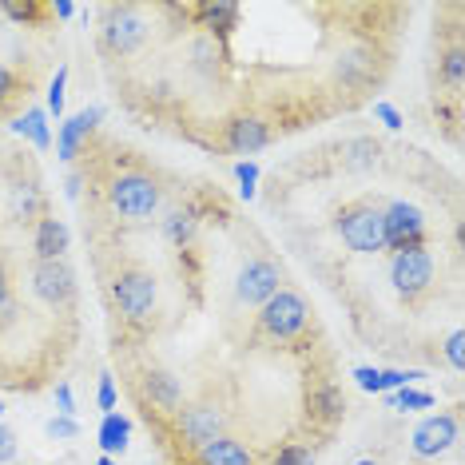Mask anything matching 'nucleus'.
<instances>
[{"mask_svg":"<svg viewBox=\"0 0 465 465\" xmlns=\"http://www.w3.org/2000/svg\"><path fill=\"white\" fill-rule=\"evenodd\" d=\"M108 299L112 311L120 314V322L135 334H147V326L155 322V306H160V287H155V274L143 262L128 259L108 282Z\"/></svg>","mask_w":465,"mask_h":465,"instance_id":"1","label":"nucleus"},{"mask_svg":"<svg viewBox=\"0 0 465 465\" xmlns=\"http://www.w3.org/2000/svg\"><path fill=\"white\" fill-rule=\"evenodd\" d=\"M104 199H108V211L124 223L140 227V223H152L155 211L163 203V187L160 179L143 167H128V172H115L108 175L104 183Z\"/></svg>","mask_w":465,"mask_h":465,"instance_id":"2","label":"nucleus"},{"mask_svg":"<svg viewBox=\"0 0 465 465\" xmlns=\"http://www.w3.org/2000/svg\"><path fill=\"white\" fill-rule=\"evenodd\" d=\"M227 421H231V414L219 406V401H183V406L172 414V426H167L172 433H167V438L179 441V450H183V461H187L195 450H203L207 441L223 438Z\"/></svg>","mask_w":465,"mask_h":465,"instance_id":"3","label":"nucleus"},{"mask_svg":"<svg viewBox=\"0 0 465 465\" xmlns=\"http://www.w3.org/2000/svg\"><path fill=\"white\" fill-rule=\"evenodd\" d=\"M147 33H152V16L140 5H108L100 8V52L112 60L132 56L143 48Z\"/></svg>","mask_w":465,"mask_h":465,"instance_id":"4","label":"nucleus"},{"mask_svg":"<svg viewBox=\"0 0 465 465\" xmlns=\"http://www.w3.org/2000/svg\"><path fill=\"white\" fill-rule=\"evenodd\" d=\"M306 326H311V302L294 287H282L274 299L262 302L255 319V331L262 338H271V342H299Z\"/></svg>","mask_w":465,"mask_h":465,"instance_id":"5","label":"nucleus"},{"mask_svg":"<svg viewBox=\"0 0 465 465\" xmlns=\"http://www.w3.org/2000/svg\"><path fill=\"white\" fill-rule=\"evenodd\" d=\"M334 231L354 255H382L386 231H382V207L370 199H354L334 215Z\"/></svg>","mask_w":465,"mask_h":465,"instance_id":"6","label":"nucleus"},{"mask_svg":"<svg viewBox=\"0 0 465 465\" xmlns=\"http://www.w3.org/2000/svg\"><path fill=\"white\" fill-rule=\"evenodd\" d=\"M390 287L398 291L401 302H421L433 291V255L426 247L398 251L390 259Z\"/></svg>","mask_w":465,"mask_h":465,"instance_id":"7","label":"nucleus"},{"mask_svg":"<svg viewBox=\"0 0 465 465\" xmlns=\"http://www.w3.org/2000/svg\"><path fill=\"white\" fill-rule=\"evenodd\" d=\"M382 231H386V251H414L426 247V215L406 203V199H394L390 207H382Z\"/></svg>","mask_w":465,"mask_h":465,"instance_id":"8","label":"nucleus"},{"mask_svg":"<svg viewBox=\"0 0 465 465\" xmlns=\"http://www.w3.org/2000/svg\"><path fill=\"white\" fill-rule=\"evenodd\" d=\"M282 287H287V274H282L279 262L267 259V255L247 259V267H242L239 279H235V294H239V302H247V306H262Z\"/></svg>","mask_w":465,"mask_h":465,"instance_id":"9","label":"nucleus"},{"mask_svg":"<svg viewBox=\"0 0 465 465\" xmlns=\"http://www.w3.org/2000/svg\"><path fill=\"white\" fill-rule=\"evenodd\" d=\"M382 64L386 60L378 56L374 45H354V48H346L342 56L334 60V80L342 84L346 92H366V88H374V84L382 80Z\"/></svg>","mask_w":465,"mask_h":465,"instance_id":"10","label":"nucleus"},{"mask_svg":"<svg viewBox=\"0 0 465 465\" xmlns=\"http://www.w3.org/2000/svg\"><path fill=\"white\" fill-rule=\"evenodd\" d=\"M33 294L48 306H72L76 302V271L68 267L64 259H52V262H36L33 267Z\"/></svg>","mask_w":465,"mask_h":465,"instance_id":"11","label":"nucleus"},{"mask_svg":"<svg viewBox=\"0 0 465 465\" xmlns=\"http://www.w3.org/2000/svg\"><path fill=\"white\" fill-rule=\"evenodd\" d=\"M140 394H143V406L147 414H163L172 418L179 406H183V386H179V378L172 370L163 366H147L140 374Z\"/></svg>","mask_w":465,"mask_h":465,"instance_id":"12","label":"nucleus"},{"mask_svg":"<svg viewBox=\"0 0 465 465\" xmlns=\"http://www.w3.org/2000/svg\"><path fill=\"white\" fill-rule=\"evenodd\" d=\"M458 410H441V414L426 418L421 426L414 430V453L418 458H438V453L453 450L458 441Z\"/></svg>","mask_w":465,"mask_h":465,"instance_id":"13","label":"nucleus"},{"mask_svg":"<svg viewBox=\"0 0 465 465\" xmlns=\"http://www.w3.org/2000/svg\"><path fill=\"white\" fill-rule=\"evenodd\" d=\"M183 13L195 16V28H203V36H211V40H227V36L239 28V20H242V8H239V5H227V0L187 5Z\"/></svg>","mask_w":465,"mask_h":465,"instance_id":"14","label":"nucleus"},{"mask_svg":"<svg viewBox=\"0 0 465 465\" xmlns=\"http://www.w3.org/2000/svg\"><path fill=\"white\" fill-rule=\"evenodd\" d=\"M223 143L235 155H255L271 143V124L259 115H235L231 124H223Z\"/></svg>","mask_w":465,"mask_h":465,"instance_id":"15","label":"nucleus"},{"mask_svg":"<svg viewBox=\"0 0 465 465\" xmlns=\"http://www.w3.org/2000/svg\"><path fill=\"white\" fill-rule=\"evenodd\" d=\"M96 124H100V108H84L76 115H68V120L60 124V135H56V155H60V160H64V163L76 160L80 143L96 132Z\"/></svg>","mask_w":465,"mask_h":465,"instance_id":"16","label":"nucleus"},{"mask_svg":"<svg viewBox=\"0 0 465 465\" xmlns=\"http://www.w3.org/2000/svg\"><path fill=\"white\" fill-rule=\"evenodd\" d=\"M183 465H255V453H251V446H242L239 438L223 433V438L207 441L203 450H195Z\"/></svg>","mask_w":465,"mask_h":465,"instance_id":"17","label":"nucleus"},{"mask_svg":"<svg viewBox=\"0 0 465 465\" xmlns=\"http://www.w3.org/2000/svg\"><path fill=\"white\" fill-rule=\"evenodd\" d=\"M8 211H13L16 223H40V219L48 215V195L40 192V187L33 183V179H16L13 187H8Z\"/></svg>","mask_w":465,"mask_h":465,"instance_id":"18","label":"nucleus"},{"mask_svg":"<svg viewBox=\"0 0 465 465\" xmlns=\"http://www.w3.org/2000/svg\"><path fill=\"white\" fill-rule=\"evenodd\" d=\"M68 227H64V219H56L48 211L45 219L36 223V239H33V247H36V262H52V259H64V251H68Z\"/></svg>","mask_w":465,"mask_h":465,"instance_id":"19","label":"nucleus"},{"mask_svg":"<svg viewBox=\"0 0 465 465\" xmlns=\"http://www.w3.org/2000/svg\"><path fill=\"white\" fill-rule=\"evenodd\" d=\"M306 410H311V421H326V426H338L346 418V394L334 382H319L306 394Z\"/></svg>","mask_w":465,"mask_h":465,"instance_id":"20","label":"nucleus"},{"mask_svg":"<svg viewBox=\"0 0 465 465\" xmlns=\"http://www.w3.org/2000/svg\"><path fill=\"white\" fill-rule=\"evenodd\" d=\"M438 76L450 88V96L458 100L461 96V80H465V48H461V40H453L450 48L438 52Z\"/></svg>","mask_w":465,"mask_h":465,"instance_id":"21","label":"nucleus"},{"mask_svg":"<svg viewBox=\"0 0 465 465\" xmlns=\"http://www.w3.org/2000/svg\"><path fill=\"white\" fill-rule=\"evenodd\" d=\"M96 438H100L104 458H112V453H124V450H128V438H132V421L124 418V414H104Z\"/></svg>","mask_w":465,"mask_h":465,"instance_id":"22","label":"nucleus"},{"mask_svg":"<svg viewBox=\"0 0 465 465\" xmlns=\"http://www.w3.org/2000/svg\"><path fill=\"white\" fill-rule=\"evenodd\" d=\"M13 132H20L33 147H40V152H48L52 147V132H48V112L45 108H28L20 120L13 124Z\"/></svg>","mask_w":465,"mask_h":465,"instance_id":"23","label":"nucleus"},{"mask_svg":"<svg viewBox=\"0 0 465 465\" xmlns=\"http://www.w3.org/2000/svg\"><path fill=\"white\" fill-rule=\"evenodd\" d=\"M195 227H199V211L195 207H179L163 219V235L175 242V247H187L195 239Z\"/></svg>","mask_w":465,"mask_h":465,"instance_id":"24","label":"nucleus"},{"mask_svg":"<svg viewBox=\"0 0 465 465\" xmlns=\"http://www.w3.org/2000/svg\"><path fill=\"white\" fill-rule=\"evenodd\" d=\"M20 92H25V84H20V72L8 68V64H0V115H5L20 100Z\"/></svg>","mask_w":465,"mask_h":465,"instance_id":"25","label":"nucleus"},{"mask_svg":"<svg viewBox=\"0 0 465 465\" xmlns=\"http://www.w3.org/2000/svg\"><path fill=\"white\" fill-rule=\"evenodd\" d=\"M0 13L20 20V25H36L40 16H52V5H33V0H25V5H13V0H5V5H0Z\"/></svg>","mask_w":465,"mask_h":465,"instance_id":"26","label":"nucleus"},{"mask_svg":"<svg viewBox=\"0 0 465 465\" xmlns=\"http://www.w3.org/2000/svg\"><path fill=\"white\" fill-rule=\"evenodd\" d=\"M16 322V294H13V279H8L5 262H0V331Z\"/></svg>","mask_w":465,"mask_h":465,"instance_id":"27","label":"nucleus"},{"mask_svg":"<svg viewBox=\"0 0 465 465\" xmlns=\"http://www.w3.org/2000/svg\"><path fill=\"white\" fill-rule=\"evenodd\" d=\"M386 401H390V406H401V410H430L433 406V394L401 386V390H394V394H386Z\"/></svg>","mask_w":465,"mask_h":465,"instance_id":"28","label":"nucleus"},{"mask_svg":"<svg viewBox=\"0 0 465 465\" xmlns=\"http://www.w3.org/2000/svg\"><path fill=\"white\" fill-rule=\"evenodd\" d=\"M274 465H314V450L291 441V446H282L279 453H274Z\"/></svg>","mask_w":465,"mask_h":465,"instance_id":"29","label":"nucleus"},{"mask_svg":"<svg viewBox=\"0 0 465 465\" xmlns=\"http://www.w3.org/2000/svg\"><path fill=\"white\" fill-rule=\"evenodd\" d=\"M64 84H68V68H56V80L48 84V112L56 115H64Z\"/></svg>","mask_w":465,"mask_h":465,"instance_id":"30","label":"nucleus"},{"mask_svg":"<svg viewBox=\"0 0 465 465\" xmlns=\"http://www.w3.org/2000/svg\"><path fill=\"white\" fill-rule=\"evenodd\" d=\"M48 438H56V441H72V438H80V426H76V418H64V414H56L48 421Z\"/></svg>","mask_w":465,"mask_h":465,"instance_id":"31","label":"nucleus"},{"mask_svg":"<svg viewBox=\"0 0 465 465\" xmlns=\"http://www.w3.org/2000/svg\"><path fill=\"white\" fill-rule=\"evenodd\" d=\"M382 374V394H390V390H401V386H410L414 378H421L418 370H378Z\"/></svg>","mask_w":465,"mask_h":465,"instance_id":"32","label":"nucleus"},{"mask_svg":"<svg viewBox=\"0 0 465 465\" xmlns=\"http://www.w3.org/2000/svg\"><path fill=\"white\" fill-rule=\"evenodd\" d=\"M235 179H239V195L251 199L255 195V183H259V167L255 163H235Z\"/></svg>","mask_w":465,"mask_h":465,"instance_id":"33","label":"nucleus"},{"mask_svg":"<svg viewBox=\"0 0 465 465\" xmlns=\"http://www.w3.org/2000/svg\"><path fill=\"white\" fill-rule=\"evenodd\" d=\"M354 382L366 390V394H382V374L374 366H358L354 370Z\"/></svg>","mask_w":465,"mask_h":465,"instance_id":"34","label":"nucleus"},{"mask_svg":"<svg viewBox=\"0 0 465 465\" xmlns=\"http://www.w3.org/2000/svg\"><path fill=\"white\" fill-rule=\"evenodd\" d=\"M96 401H100V410H104V414H115V378H112V374H100Z\"/></svg>","mask_w":465,"mask_h":465,"instance_id":"35","label":"nucleus"},{"mask_svg":"<svg viewBox=\"0 0 465 465\" xmlns=\"http://www.w3.org/2000/svg\"><path fill=\"white\" fill-rule=\"evenodd\" d=\"M374 115L386 124L390 132H401V124H406V120H401V112L394 108V104H386V100H378V104H374Z\"/></svg>","mask_w":465,"mask_h":465,"instance_id":"36","label":"nucleus"},{"mask_svg":"<svg viewBox=\"0 0 465 465\" xmlns=\"http://www.w3.org/2000/svg\"><path fill=\"white\" fill-rule=\"evenodd\" d=\"M56 414H64V418L76 414V398H72V386L68 382L56 386Z\"/></svg>","mask_w":465,"mask_h":465,"instance_id":"37","label":"nucleus"},{"mask_svg":"<svg viewBox=\"0 0 465 465\" xmlns=\"http://www.w3.org/2000/svg\"><path fill=\"white\" fill-rule=\"evenodd\" d=\"M13 458H16V433L8 426H0V465L13 461Z\"/></svg>","mask_w":465,"mask_h":465,"instance_id":"38","label":"nucleus"},{"mask_svg":"<svg viewBox=\"0 0 465 465\" xmlns=\"http://www.w3.org/2000/svg\"><path fill=\"white\" fill-rule=\"evenodd\" d=\"M446 362H450L453 370H461V331H453V334L446 338Z\"/></svg>","mask_w":465,"mask_h":465,"instance_id":"39","label":"nucleus"},{"mask_svg":"<svg viewBox=\"0 0 465 465\" xmlns=\"http://www.w3.org/2000/svg\"><path fill=\"white\" fill-rule=\"evenodd\" d=\"M52 16H60V20L76 16V5H68V0H56V5H52Z\"/></svg>","mask_w":465,"mask_h":465,"instance_id":"40","label":"nucleus"},{"mask_svg":"<svg viewBox=\"0 0 465 465\" xmlns=\"http://www.w3.org/2000/svg\"><path fill=\"white\" fill-rule=\"evenodd\" d=\"M354 465H382V461H378V458H358Z\"/></svg>","mask_w":465,"mask_h":465,"instance_id":"41","label":"nucleus"},{"mask_svg":"<svg viewBox=\"0 0 465 465\" xmlns=\"http://www.w3.org/2000/svg\"><path fill=\"white\" fill-rule=\"evenodd\" d=\"M96 465H120V461H115V458H100Z\"/></svg>","mask_w":465,"mask_h":465,"instance_id":"42","label":"nucleus"},{"mask_svg":"<svg viewBox=\"0 0 465 465\" xmlns=\"http://www.w3.org/2000/svg\"><path fill=\"white\" fill-rule=\"evenodd\" d=\"M0 414H5V406H0Z\"/></svg>","mask_w":465,"mask_h":465,"instance_id":"43","label":"nucleus"}]
</instances>
